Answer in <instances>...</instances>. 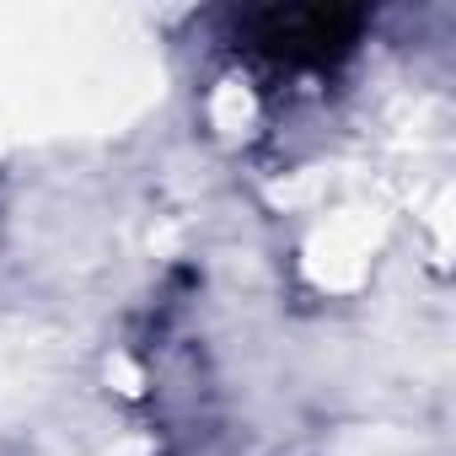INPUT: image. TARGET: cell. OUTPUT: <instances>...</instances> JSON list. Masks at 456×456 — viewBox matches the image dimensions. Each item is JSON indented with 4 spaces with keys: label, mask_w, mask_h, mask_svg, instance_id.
<instances>
[{
    "label": "cell",
    "mask_w": 456,
    "mask_h": 456,
    "mask_svg": "<svg viewBox=\"0 0 456 456\" xmlns=\"http://www.w3.org/2000/svg\"><path fill=\"white\" fill-rule=\"evenodd\" d=\"M253 28H258V44L269 54L328 60L360 33V12H344V6H280V12H264Z\"/></svg>",
    "instance_id": "cell-1"
}]
</instances>
